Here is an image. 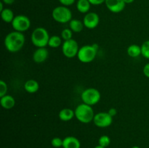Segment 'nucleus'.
<instances>
[{
  "label": "nucleus",
  "instance_id": "1",
  "mask_svg": "<svg viewBox=\"0 0 149 148\" xmlns=\"http://www.w3.org/2000/svg\"><path fill=\"white\" fill-rule=\"evenodd\" d=\"M25 36L18 31L10 32L4 39V46L10 52H17L23 47L25 44Z\"/></svg>",
  "mask_w": 149,
  "mask_h": 148
},
{
  "label": "nucleus",
  "instance_id": "12",
  "mask_svg": "<svg viewBox=\"0 0 149 148\" xmlns=\"http://www.w3.org/2000/svg\"><path fill=\"white\" fill-rule=\"evenodd\" d=\"M49 56L48 50L45 47L38 48L33 54V59L36 63H42Z\"/></svg>",
  "mask_w": 149,
  "mask_h": 148
},
{
  "label": "nucleus",
  "instance_id": "23",
  "mask_svg": "<svg viewBox=\"0 0 149 148\" xmlns=\"http://www.w3.org/2000/svg\"><path fill=\"white\" fill-rule=\"evenodd\" d=\"M98 144V145H100V146L106 148L111 144L110 137L109 136H107V135H103V136H101L99 138Z\"/></svg>",
  "mask_w": 149,
  "mask_h": 148
},
{
  "label": "nucleus",
  "instance_id": "25",
  "mask_svg": "<svg viewBox=\"0 0 149 148\" xmlns=\"http://www.w3.org/2000/svg\"><path fill=\"white\" fill-rule=\"evenodd\" d=\"M63 139H61L59 137H55L51 140V145L55 148L63 147Z\"/></svg>",
  "mask_w": 149,
  "mask_h": 148
},
{
  "label": "nucleus",
  "instance_id": "17",
  "mask_svg": "<svg viewBox=\"0 0 149 148\" xmlns=\"http://www.w3.org/2000/svg\"><path fill=\"white\" fill-rule=\"evenodd\" d=\"M84 23L78 19H74L69 22V28L75 33H79L84 28Z\"/></svg>",
  "mask_w": 149,
  "mask_h": 148
},
{
  "label": "nucleus",
  "instance_id": "34",
  "mask_svg": "<svg viewBox=\"0 0 149 148\" xmlns=\"http://www.w3.org/2000/svg\"><path fill=\"white\" fill-rule=\"evenodd\" d=\"M95 148H106V147H103L100 146V145H97V146H96Z\"/></svg>",
  "mask_w": 149,
  "mask_h": 148
},
{
  "label": "nucleus",
  "instance_id": "31",
  "mask_svg": "<svg viewBox=\"0 0 149 148\" xmlns=\"http://www.w3.org/2000/svg\"><path fill=\"white\" fill-rule=\"evenodd\" d=\"M2 1L6 4H12L14 3L15 0H2Z\"/></svg>",
  "mask_w": 149,
  "mask_h": 148
},
{
  "label": "nucleus",
  "instance_id": "27",
  "mask_svg": "<svg viewBox=\"0 0 149 148\" xmlns=\"http://www.w3.org/2000/svg\"><path fill=\"white\" fill-rule=\"evenodd\" d=\"M59 2L62 4L63 6H65V7H68L72 4H74L76 0H58Z\"/></svg>",
  "mask_w": 149,
  "mask_h": 148
},
{
  "label": "nucleus",
  "instance_id": "16",
  "mask_svg": "<svg viewBox=\"0 0 149 148\" xmlns=\"http://www.w3.org/2000/svg\"><path fill=\"white\" fill-rule=\"evenodd\" d=\"M24 89L28 93H30V94L36 93L39 89V83L35 80L30 79L25 83Z\"/></svg>",
  "mask_w": 149,
  "mask_h": 148
},
{
  "label": "nucleus",
  "instance_id": "3",
  "mask_svg": "<svg viewBox=\"0 0 149 148\" xmlns=\"http://www.w3.org/2000/svg\"><path fill=\"white\" fill-rule=\"evenodd\" d=\"M49 33L42 27H38L33 30L31 33V42L38 48L46 47L49 39Z\"/></svg>",
  "mask_w": 149,
  "mask_h": 148
},
{
  "label": "nucleus",
  "instance_id": "35",
  "mask_svg": "<svg viewBox=\"0 0 149 148\" xmlns=\"http://www.w3.org/2000/svg\"><path fill=\"white\" fill-rule=\"evenodd\" d=\"M131 148H140L139 147H138V146H134V147H131Z\"/></svg>",
  "mask_w": 149,
  "mask_h": 148
},
{
  "label": "nucleus",
  "instance_id": "5",
  "mask_svg": "<svg viewBox=\"0 0 149 148\" xmlns=\"http://www.w3.org/2000/svg\"><path fill=\"white\" fill-rule=\"evenodd\" d=\"M52 18L60 23H69L72 20L71 11L65 6H58L55 7L52 12Z\"/></svg>",
  "mask_w": 149,
  "mask_h": 148
},
{
  "label": "nucleus",
  "instance_id": "19",
  "mask_svg": "<svg viewBox=\"0 0 149 148\" xmlns=\"http://www.w3.org/2000/svg\"><path fill=\"white\" fill-rule=\"evenodd\" d=\"M1 19L4 22L7 23H12L13 19L15 18L14 13H13V10H10L9 8H5L1 12Z\"/></svg>",
  "mask_w": 149,
  "mask_h": 148
},
{
  "label": "nucleus",
  "instance_id": "13",
  "mask_svg": "<svg viewBox=\"0 0 149 148\" xmlns=\"http://www.w3.org/2000/svg\"><path fill=\"white\" fill-rule=\"evenodd\" d=\"M81 143L75 136H69L64 138L63 147V148H80Z\"/></svg>",
  "mask_w": 149,
  "mask_h": 148
},
{
  "label": "nucleus",
  "instance_id": "6",
  "mask_svg": "<svg viewBox=\"0 0 149 148\" xmlns=\"http://www.w3.org/2000/svg\"><path fill=\"white\" fill-rule=\"evenodd\" d=\"M100 91L95 88H88L82 91L81 94V99L83 103L88 105L93 106L99 102L100 100Z\"/></svg>",
  "mask_w": 149,
  "mask_h": 148
},
{
  "label": "nucleus",
  "instance_id": "18",
  "mask_svg": "<svg viewBox=\"0 0 149 148\" xmlns=\"http://www.w3.org/2000/svg\"><path fill=\"white\" fill-rule=\"evenodd\" d=\"M90 2L89 0H78L77 3V8L81 13H88L90 9Z\"/></svg>",
  "mask_w": 149,
  "mask_h": 148
},
{
  "label": "nucleus",
  "instance_id": "32",
  "mask_svg": "<svg viewBox=\"0 0 149 148\" xmlns=\"http://www.w3.org/2000/svg\"><path fill=\"white\" fill-rule=\"evenodd\" d=\"M135 0H124V1L125 2V4H131Z\"/></svg>",
  "mask_w": 149,
  "mask_h": 148
},
{
  "label": "nucleus",
  "instance_id": "22",
  "mask_svg": "<svg viewBox=\"0 0 149 148\" xmlns=\"http://www.w3.org/2000/svg\"><path fill=\"white\" fill-rule=\"evenodd\" d=\"M141 55L149 59V40L146 41L141 45Z\"/></svg>",
  "mask_w": 149,
  "mask_h": 148
},
{
  "label": "nucleus",
  "instance_id": "8",
  "mask_svg": "<svg viewBox=\"0 0 149 148\" xmlns=\"http://www.w3.org/2000/svg\"><path fill=\"white\" fill-rule=\"evenodd\" d=\"M79 45L76 40L71 39L64 41L62 44V52L64 56L68 58H74L77 56L79 52Z\"/></svg>",
  "mask_w": 149,
  "mask_h": 148
},
{
  "label": "nucleus",
  "instance_id": "26",
  "mask_svg": "<svg viewBox=\"0 0 149 148\" xmlns=\"http://www.w3.org/2000/svg\"><path fill=\"white\" fill-rule=\"evenodd\" d=\"M7 91V85L5 81L3 80L0 81V97H4L6 95Z\"/></svg>",
  "mask_w": 149,
  "mask_h": 148
},
{
  "label": "nucleus",
  "instance_id": "24",
  "mask_svg": "<svg viewBox=\"0 0 149 148\" xmlns=\"http://www.w3.org/2000/svg\"><path fill=\"white\" fill-rule=\"evenodd\" d=\"M73 31L70 28H65L61 32V38L64 41L69 40L72 39Z\"/></svg>",
  "mask_w": 149,
  "mask_h": 148
},
{
  "label": "nucleus",
  "instance_id": "30",
  "mask_svg": "<svg viewBox=\"0 0 149 148\" xmlns=\"http://www.w3.org/2000/svg\"><path fill=\"white\" fill-rule=\"evenodd\" d=\"M108 113H109V114H110L112 116V117H113V116H114L115 115H116V113H117V112H116V109H114V108H111L110 110H109V111L108 112Z\"/></svg>",
  "mask_w": 149,
  "mask_h": 148
},
{
  "label": "nucleus",
  "instance_id": "15",
  "mask_svg": "<svg viewBox=\"0 0 149 148\" xmlns=\"http://www.w3.org/2000/svg\"><path fill=\"white\" fill-rule=\"evenodd\" d=\"M74 116H75L74 110L70 108L62 109L58 114V117L63 121H69Z\"/></svg>",
  "mask_w": 149,
  "mask_h": 148
},
{
  "label": "nucleus",
  "instance_id": "4",
  "mask_svg": "<svg viewBox=\"0 0 149 148\" xmlns=\"http://www.w3.org/2000/svg\"><path fill=\"white\" fill-rule=\"evenodd\" d=\"M98 46L97 44L93 45H84L79 48L77 57L79 60L84 63H88L94 60L97 55V51Z\"/></svg>",
  "mask_w": 149,
  "mask_h": 148
},
{
  "label": "nucleus",
  "instance_id": "2",
  "mask_svg": "<svg viewBox=\"0 0 149 148\" xmlns=\"http://www.w3.org/2000/svg\"><path fill=\"white\" fill-rule=\"evenodd\" d=\"M74 113L77 120L82 123H89L93 121L95 115L92 106L84 103L79 104L74 110Z\"/></svg>",
  "mask_w": 149,
  "mask_h": 148
},
{
  "label": "nucleus",
  "instance_id": "9",
  "mask_svg": "<svg viewBox=\"0 0 149 148\" xmlns=\"http://www.w3.org/2000/svg\"><path fill=\"white\" fill-rule=\"evenodd\" d=\"M93 122L97 127L106 128L111 125L113 122V117L108 112H100L95 115Z\"/></svg>",
  "mask_w": 149,
  "mask_h": 148
},
{
  "label": "nucleus",
  "instance_id": "28",
  "mask_svg": "<svg viewBox=\"0 0 149 148\" xmlns=\"http://www.w3.org/2000/svg\"><path fill=\"white\" fill-rule=\"evenodd\" d=\"M144 75L147 78H149V62L148 63L146 64L145 66L143 67V70Z\"/></svg>",
  "mask_w": 149,
  "mask_h": 148
},
{
  "label": "nucleus",
  "instance_id": "7",
  "mask_svg": "<svg viewBox=\"0 0 149 148\" xmlns=\"http://www.w3.org/2000/svg\"><path fill=\"white\" fill-rule=\"evenodd\" d=\"M11 23L14 30L21 32V33L29 30L31 26L30 19L27 16L23 15H18L17 16H15V18L13 19Z\"/></svg>",
  "mask_w": 149,
  "mask_h": 148
},
{
  "label": "nucleus",
  "instance_id": "11",
  "mask_svg": "<svg viewBox=\"0 0 149 148\" xmlns=\"http://www.w3.org/2000/svg\"><path fill=\"white\" fill-rule=\"evenodd\" d=\"M105 4L108 10L113 13H119L123 11L126 5L124 0H106Z\"/></svg>",
  "mask_w": 149,
  "mask_h": 148
},
{
  "label": "nucleus",
  "instance_id": "29",
  "mask_svg": "<svg viewBox=\"0 0 149 148\" xmlns=\"http://www.w3.org/2000/svg\"><path fill=\"white\" fill-rule=\"evenodd\" d=\"M89 1L93 5H100V4H102L103 3H104L106 1V0H89Z\"/></svg>",
  "mask_w": 149,
  "mask_h": 148
},
{
  "label": "nucleus",
  "instance_id": "10",
  "mask_svg": "<svg viewBox=\"0 0 149 148\" xmlns=\"http://www.w3.org/2000/svg\"><path fill=\"white\" fill-rule=\"evenodd\" d=\"M84 26L89 29H94L100 23L99 15L95 12H88L85 15L83 19Z\"/></svg>",
  "mask_w": 149,
  "mask_h": 148
},
{
  "label": "nucleus",
  "instance_id": "21",
  "mask_svg": "<svg viewBox=\"0 0 149 148\" xmlns=\"http://www.w3.org/2000/svg\"><path fill=\"white\" fill-rule=\"evenodd\" d=\"M62 44V38L58 36H52L49 38L48 46L52 48H58Z\"/></svg>",
  "mask_w": 149,
  "mask_h": 148
},
{
  "label": "nucleus",
  "instance_id": "14",
  "mask_svg": "<svg viewBox=\"0 0 149 148\" xmlns=\"http://www.w3.org/2000/svg\"><path fill=\"white\" fill-rule=\"evenodd\" d=\"M0 104L3 108L6 109V110H10L15 106V100L13 96L6 94L4 97L0 98Z\"/></svg>",
  "mask_w": 149,
  "mask_h": 148
},
{
  "label": "nucleus",
  "instance_id": "20",
  "mask_svg": "<svg viewBox=\"0 0 149 148\" xmlns=\"http://www.w3.org/2000/svg\"><path fill=\"white\" fill-rule=\"evenodd\" d=\"M127 52L131 57H138L141 55V46L138 44H131L128 46Z\"/></svg>",
  "mask_w": 149,
  "mask_h": 148
},
{
  "label": "nucleus",
  "instance_id": "33",
  "mask_svg": "<svg viewBox=\"0 0 149 148\" xmlns=\"http://www.w3.org/2000/svg\"><path fill=\"white\" fill-rule=\"evenodd\" d=\"M4 10V7H3V1L0 2V12H1Z\"/></svg>",
  "mask_w": 149,
  "mask_h": 148
}]
</instances>
